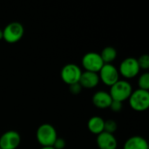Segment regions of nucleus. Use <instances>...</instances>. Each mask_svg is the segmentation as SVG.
Returning a JSON list of instances; mask_svg holds the SVG:
<instances>
[{
  "label": "nucleus",
  "mask_w": 149,
  "mask_h": 149,
  "mask_svg": "<svg viewBox=\"0 0 149 149\" xmlns=\"http://www.w3.org/2000/svg\"><path fill=\"white\" fill-rule=\"evenodd\" d=\"M110 96L113 100L123 102L129 99L133 89L132 86L127 80H118L114 85L110 86Z\"/></svg>",
  "instance_id": "nucleus-1"
},
{
  "label": "nucleus",
  "mask_w": 149,
  "mask_h": 149,
  "mask_svg": "<svg viewBox=\"0 0 149 149\" xmlns=\"http://www.w3.org/2000/svg\"><path fill=\"white\" fill-rule=\"evenodd\" d=\"M37 140L43 147H52L57 140V132L51 124H43L37 130Z\"/></svg>",
  "instance_id": "nucleus-2"
},
{
  "label": "nucleus",
  "mask_w": 149,
  "mask_h": 149,
  "mask_svg": "<svg viewBox=\"0 0 149 149\" xmlns=\"http://www.w3.org/2000/svg\"><path fill=\"white\" fill-rule=\"evenodd\" d=\"M129 104L131 107L137 112H143L149 107L148 91L137 89L132 92L129 97Z\"/></svg>",
  "instance_id": "nucleus-3"
},
{
  "label": "nucleus",
  "mask_w": 149,
  "mask_h": 149,
  "mask_svg": "<svg viewBox=\"0 0 149 149\" xmlns=\"http://www.w3.org/2000/svg\"><path fill=\"white\" fill-rule=\"evenodd\" d=\"M24 27L18 22H12L3 31V38L9 44L18 42L24 36Z\"/></svg>",
  "instance_id": "nucleus-4"
},
{
  "label": "nucleus",
  "mask_w": 149,
  "mask_h": 149,
  "mask_svg": "<svg viewBox=\"0 0 149 149\" xmlns=\"http://www.w3.org/2000/svg\"><path fill=\"white\" fill-rule=\"evenodd\" d=\"M82 72L80 68L75 64H67L61 70V79L62 80L71 86L79 82Z\"/></svg>",
  "instance_id": "nucleus-5"
},
{
  "label": "nucleus",
  "mask_w": 149,
  "mask_h": 149,
  "mask_svg": "<svg viewBox=\"0 0 149 149\" xmlns=\"http://www.w3.org/2000/svg\"><path fill=\"white\" fill-rule=\"evenodd\" d=\"M104 65L100 55L97 52H88L83 56L82 65L86 72L98 73Z\"/></svg>",
  "instance_id": "nucleus-6"
},
{
  "label": "nucleus",
  "mask_w": 149,
  "mask_h": 149,
  "mask_svg": "<svg viewBox=\"0 0 149 149\" xmlns=\"http://www.w3.org/2000/svg\"><path fill=\"white\" fill-rule=\"evenodd\" d=\"M100 79L108 86H112L119 80V71L117 68L112 64H105L100 69Z\"/></svg>",
  "instance_id": "nucleus-7"
},
{
  "label": "nucleus",
  "mask_w": 149,
  "mask_h": 149,
  "mask_svg": "<svg viewBox=\"0 0 149 149\" xmlns=\"http://www.w3.org/2000/svg\"><path fill=\"white\" fill-rule=\"evenodd\" d=\"M140 70L141 69L137 59L134 58H127L121 62L119 73L126 79H133L138 75Z\"/></svg>",
  "instance_id": "nucleus-8"
},
{
  "label": "nucleus",
  "mask_w": 149,
  "mask_h": 149,
  "mask_svg": "<svg viewBox=\"0 0 149 149\" xmlns=\"http://www.w3.org/2000/svg\"><path fill=\"white\" fill-rule=\"evenodd\" d=\"M21 138L16 131H7L0 137V148L16 149L20 144Z\"/></svg>",
  "instance_id": "nucleus-9"
},
{
  "label": "nucleus",
  "mask_w": 149,
  "mask_h": 149,
  "mask_svg": "<svg viewBox=\"0 0 149 149\" xmlns=\"http://www.w3.org/2000/svg\"><path fill=\"white\" fill-rule=\"evenodd\" d=\"M97 145L100 149H116L118 143L113 134L107 132H102L98 134Z\"/></svg>",
  "instance_id": "nucleus-10"
},
{
  "label": "nucleus",
  "mask_w": 149,
  "mask_h": 149,
  "mask_svg": "<svg viewBox=\"0 0 149 149\" xmlns=\"http://www.w3.org/2000/svg\"><path fill=\"white\" fill-rule=\"evenodd\" d=\"M113 100L109 94L105 91H100L94 93L93 96V103L98 108H108L112 103Z\"/></svg>",
  "instance_id": "nucleus-11"
},
{
  "label": "nucleus",
  "mask_w": 149,
  "mask_h": 149,
  "mask_svg": "<svg viewBox=\"0 0 149 149\" xmlns=\"http://www.w3.org/2000/svg\"><path fill=\"white\" fill-rule=\"evenodd\" d=\"M99 82H100V77L98 73L86 71L85 72H82L79 83L81 86V87L90 89L97 86Z\"/></svg>",
  "instance_id": "nucleus-12"
},
{
  "label": "nucleus",
  "mask_w": 149,
  "mask_h": 149,
  "mask_svg": "<svg viewBox=\"0 0 149 149\" xmlns=\"http://www.w3.org/2000/svg\"><path fill=\"white\" fill-rule=\"evenodd\" d=\"M123 149H148V143L143 137L133 136L126 141Z\"/></svg>",
  "instance_id": "nucleus-13"
},
{
  "label": "nucleus",
  "mask_w": 149,
  "mask_h": 149,
  "mask_svg": "<svg viewBox=\"0 0 149 149\" xmlns=\"http://www.w3.org/2000/svg\"><path fill=\"white\" fill-rule=\"evenodd\" d=\"M104 124H105V120L101 117L93 116L90 118V120H88L87 127L92 134L98 135L102 132H104Z\"/></svg>",
  "instance_id": "nucleus-14"
},
{
  "label": "nucleus",
  "mask_w": 149,
  "mask_h": 149,
  "mask_svg": "<svg viewBox=\"0 0 149 149\" xmlns=\"http://www.w3.org/2000/svg\"><path fill=\"white\" fill-rule=\"evenodd\" d=\"M101 57L102 61L104 64H111L117 57V52L116 50L112 46H107L103 49L101 52V54H100Z\"/></svg>",
  "instance_id": "nucleus-15"
},
{
  "label": "nucleus",
  "mask_w": 149,
  "mask_h": 149,
  "mask_svg": "<svg viewBox=\"0 0 149 149\" xmlns=\"http://www.w3.org/2000/svg\"><path fill=\"white\" fill-rule=\"evenodd\" d=\"M138 84H139V89L141 90H145V91H148L149 89V73L145 72L143 74L141 75V77L139 78L138 80Z\"/></svg>",
  "instance_id": "nucleus-16"
},
{
  "label": "nucleus",
  "mask_w": 149,
  "mask_h": 149,
  "mask_svg": "<svg viewBox=\"0 0 149 149\" xmlns=\"http://www.w3.org/2000/svg\"><path fill=\"white\" fill-rule=\"evenodd\" d=\"M117 129V124L114 120H108L107 121H105L104 124V132H107L108 134H113V133L116 131Z\"/></svg>",
  "instance_id": "nucleus-17"
},
{
  "label": "nucleus",
  "mask_w": 149,
  "mask_h": 149,
  "mask_svg": "<svg viewBox=\"0 0 149 149\" xmlns=\"http://www.w3.org/2000/svg\"><path fill=\"white\" fill-rule=\"evenodd\" d=\"M137 61H138L140 69L148 70L149 68V56L148 54H143V55H141V56L137 59Z\"/></svg>",
  "instance_id": "nucleus-18"
},
{
  "label": "nucleus",
  "mask_w": 149,
  "mask_h": 149,
  "mask_svg": "<svg viewBox=\"0 0 149 149\" xmlns=\"http://www.w3.org/2000/svg\"><path fill=\"white\" fill-rule=\"evenodd\" d=\"M109 107L111 108L112 111H113L115 113H119L122 109V102L116 101V100H113Z\"/></svg>",
  "instance_id": "nucleus-19"
},
{
  "label": "nucleus",
  "mask_w": 149,
  "mask_h": 149,
  "mask_svg": "<svg viewBox=\"0 0 149 149\" xmlns=\"http://www.w3.org/2000/svg\"><path fill=\"white\" fill-rule=\"evenodd\" d=\"M65 146V141L62 138H57L55 142L52 145V148L54 149H64Z\"/></svg>",
  "instance_id": "nucleus-20"
},
{
  "label": "nucleus",
  "mask_w": 149,
  "mask_h": 149,
  "mask_svg": "<svg viewBox=\"0 0 149 149\" xmlns=\"http://www.w3.org/2000/svg\"><path fill=\"white\" fill-rule=\"evenodd\" d=\"M70 86V91H71V93H73V94H78V93H79L80 91H81V89H82V87H81V86L79 85V83H76V84L71 85V86Z\"/></svg>",
  "instance_id": "nucleus-21"
},
{
  "label": "nucleus",
  "mask_w": 149,
  "mask_h": 149,
  "mask_svg": "<svg viewBox=\"0 0 149 149\" xmlns=\"http://www.w3.org/2000/svg\"><path fill=\"white\" fill-rule=\"evenodd\" d=\"M40 149H54L52 147H43L42 148Z\"/></svg>",
  "instance_id": "nucleus-22"
},
{
  "label": "nucleus",
  "mask_w": 149,
  "mask_h": 149,
  "mask_svg": "<svg viewBox=\"0 0 149 149\" xmlns=\"http://www.w3.org/2000/svg\"><path fill=\"white\" fill-rule=\"evenodd\" d=\"M3 38V31L0 29V39H2Z\"/></svg>",
  "instance_id": "nucleus-23"
},
{
  "label": "nucleus",
  "mask_w": 149,
  "mask_h": 149,
  "mask_svg": "<svg viewBox=\"0 0 149 149\" xmlns=\"http://www.w3.org/2000/svg\"><path fill=\"white\" fill-rule=\"evenodd\" d=\"M0 149H1V148H0Z\"/></svg>",
  "instance_id": "nucleus-24"
}]
</instances>
